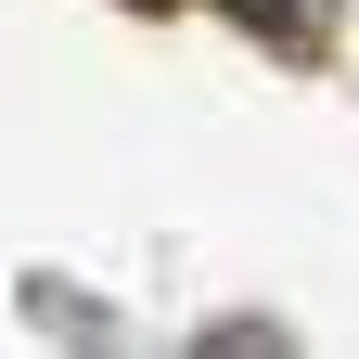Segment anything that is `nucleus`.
Returning a JSON list of instances; mask_svg holds the SVG:
<instances>
[{
  "instance_id": "f257e3e1",
  "label": "nucleus",
  "mask_w": 359,
  "mask_h": 359,
  "mask_svg": "<svg viewBox=\"0 0 359 359\" xmlns=\"http://www.w3.org/2000/svg\"><path fill=\"white\" fill-rule=\"evenodd\" d=\"M244 13H283V0H244Z\"/></svg>"
}]
</instances>
